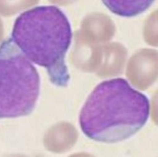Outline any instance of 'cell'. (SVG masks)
Masks as SVG:
<instances>
[{
  "label": "cell",
  "instance_id": "obj_1",
  "mask_svg": "<svg viewBox=\"0 0 158 157\" xmlns=\"http://www.w3.org/2000/svg\"><path fill=\"white\" fill-rule=\"evenodd\" d=\"M149 98L123 78L102 81L90 93L79 116L80 129L88 138L116 143L135 134L147 123Z\"/></svg>",
  "mask_w": 158,
  "mask_h": 157
},
{
  "label": "cell",
  "instance_id": "obj_2",
  "mask_svg": "<svg viewBox=\"0 0 158 157\" xmlns=\"http://www.w3.org/2000/svg\"><path fill=\"white\" fill-rule=\"evenodd\" d=\"M11 40L30 62L47 69L51 83L66 86L70 76L65 56L73 39L71 24L56 6H38L14 21Z\"/></svg>",
  "mask_w": 158,
  "mask_h": 157
},
{
  "label": "cell",
  "instance_id": "obj_3",
  "mask_svg": "<svg viewBox=\"0 0 158 157\" xmlns=\"http://www.w3.org/2000/svg\"><path fill=\"white\" fill-rule=\"evenodd\" d=\"M40 90L35 66L11 39L0 45V119L31 114Z\"/></svg>",
  "mask_w": 158,
  "mask_h": 157
},
{
  "label": "cell",
  "instance_id": "obj_4",
  "mask_svg": "<svg viewBox=\"0 0 158 157\" xmlns=\"http://www.w3.org/2000/svg\"><path fill=\"white\" fill-rule=\"evenodd\" d=\"M102 3L110 10L123 17H133L146 11L153 1H108Z\"/></svg>",
  "mask_w": 158,
  "mask_h": 157
}]
</instances>
